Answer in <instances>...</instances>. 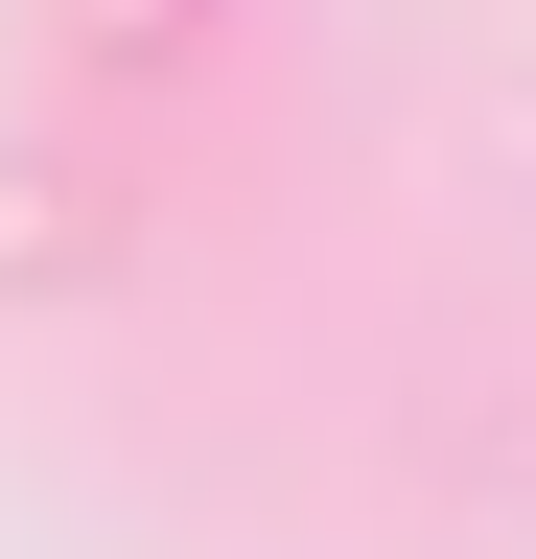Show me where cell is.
Wrapping results in <instances>:
<instances>
[]
</instances>
